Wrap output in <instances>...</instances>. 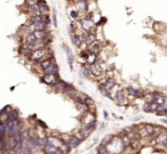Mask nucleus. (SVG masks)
<instances>
[{
    "label": "nucleus",
    "mask_w": 167,
    "mask_h": 154,
    "mask_svg": "<svg viewBox=\"0 0 167 154\" xmlns=\"http://www.w3.org/2000/svg\"><path fill=\"white\" fill-rule=\"evenodd\" d=\"M96 128V121L95 122H92V123H89V125H84V127L80 128L79 130V132L77 134V135H74L78 139H80V141H83L84 139H86L94 130Z\"/></svg>",
    "instance_id": "f257e3e1"
},
{
    "label": "nucleus",
    "mask_w": 167,
    "mask_h": 154,
    "mask_svg": "<svg viewBox=\"0 0 167 154\" xmlns=\"http://www.w3.org/2000/svg\"><path fill=\"white\" fill-rule=\"evenodd\" d=\"M29 58L32 62H41L42 60H47L48 57L46 56V49L44 48H39L36 50H32L29 55Z\"/></svg>",
    "instance_id": "f03ea898"
},
{
    "label": "nucleus",
    "mask_w": 167,
    "mask_h": 154,
    "mask_svg": "<svg viewBox=\"0 0 167 154\" xmlns=\"http://www.w3.org/2000/svg\"><path fill=\"white\" fill-rule=\"evenodd\" d=\"M114 102L118 105H126L127 104V96H126V91L124 89H119L116 92L114 96Z\"/></svg>",
    "instance_id": "7ed1b4c3"
},
{
    "label": "nucleus",
    "mask_w": 167,
    "mask_h": 154,
    "mask_svg": "<svg viewBox=\"0 0 167 154\" xmlns=\"http://www.w3.org/2000/svg\"><path fill=\"white\" fill-rule=\"evenodd\" d=\"M41 81L45 82L46 85H49V86H56L60 82V79L55 74H45L41 78Z\"/></svg>",
    "instance_id": "20e7f679"
},
{
    "label": "nucleus",
    "mask_w": 167,
    "mask_h": 154,
    "mask_svg": "<svg viewBox=\"0 0 167 154\" xmlns=\"http://www.w3.org/2000/svg\"><path fill=\"white\" fill-rule=\"evenodd\" d=\"M89 70H91V74L95 76V77H101L103 73H104V70L102 67V65L95 63V64L91 65L89 66Z\"/></svg>",
    "instance_id": "39448f33"
},
{
    "label": "nucleus",
    "mask_w": 167,
    "mask_h": 154,
    "mask_svg": "<svg viewBox=\"0 0 167 154\" xmlns=\"http://www.w3.org/2000/svg\"><path fill=\"white\" fill-rule=\"evenodd\" d=\"M47 143L55 146L56 148H60L62 146V144L64 143V141L61 137H57V136H48L47 137Z\"/></svg>",
    "instance_id": "423d86ee"
},
{
    "label": "nucleus",
    "mask_w": 167,
    "mask_h": 154,
    "mask_svg": "<svg viewBox=\"0 0 167 154\" xmlns=\"http://www.w3.org/2000/svg\"><path fill=\"white\" fill-rule=\"evenodd\" d=\"M62 139H63V138H62ZM63 141H65L68 145H70V147H77V146L81 143V141L78 139L76 136H70V135L65 138V139H63Z\"/></svg>",
    "instance_id": "0eeeda50"
},
{
    "label": "nucleus",
    "mask_w": 167,
    "mask_h": 154,
    "mask_svg": "<svg viewBox=\"0 0 167 154\" xmlns=\"http://www.w3.org/2000/svg\"><path fill=\"white\" fill-rule=\"evenodd\" d=\"M80 25H81L84 31H86V32H91L92 27L94 26L93 25V22H92L91 20H87V18H83V20H81Z\"/></svg>",
    "instance_id": "6e6552de"
},
{
    "label": "nucleus",
    "mask_w": 167,
    "mask_h": 154,
    "mask_svg": "<svg viewBox=\"0 0 167 154\" xmlns=\"http://www.w3.org/2000/svg\"><path fill=\"white\" fill-rule=\"evenodd\" d=\"M95 114L94 113H91V112H86L85 116L83 118V123L84 125H89L92 122H95Z\"/></svg>",
    "instance_id": "1a4fd4ad"
},
{
    "label": "nucleus",
    "mask_w": 167,
    "mask_h": 154,
    "mask_svg": "<svg viewBox=\"0 0 167 154\" xmlns=\"http://www.w3.org/2000/svg\"><path fill=\"white\" fill-rule=\"evenodd\" d=\"M101 49H102V45H101V42H98V41H94L92 45H89L88 51L98 55V52H100V51H101Z\"/></svg>",
    "instance_id": "9d476101"
},
{
    "label": "nucleus",
    "mask_w": 167,
    "mask_h": 154,
    "mask_svg": "<svg viewBox=\"0 0 167 154\" xmlns=\"http://www.w3.org/2000/svg\"><path fill=\"white\" fill-rule=\"evenodd\" d=\"M44 73L45 74H55V76H57L58 74V66H57L56 63H53L48 69L44 70Z\"/></svg>",
    "instance_id": "9b49d317"
},
{
    "label": "nucleus",
    "mask_w": 167,
    "mask_h": 154,
    "mask_svg": "<svg viewBox=\"0 0 167 154\" xmlns=\"http://www.w3.org/2000/svg\"><path fill=\"white\" fill-rule=\"evenodd\" d=\"M86 63H87V65H89V66L98 63V55L93 54V52H89L88 56H87V58H86Z\"/></svg>",
    "instance_id": "f8f14e48"
},
{
    "label": "nucleus",
    "mask_w": 167,
    "mask_h": 154,
    "mask_svg": "<svg viewBox=\"0 0 167 154\" xmlns=\"http://www.w3.org/2000/svg\"><path fill=\"white\" fill-rule=\"evenodd\" d=\"M70 39H71L72 43H73L76 47H80V46L83 45V41H81V39L79 38V36H77L74 32L70 34Z\"/></svg>",
    "instance_id": "ddd939ff"
},
{
    "label": "nucleus",
    "mask_w": 167,
    "mask_h": 154,
    "mask_svg": "<svg viewBox=\"0 0 167 154\" xmlns=\"http://www.w3.org/2000/svg\"><path fill=\"white\" fill-rule=\"evenodd\" d=\"M44 151H45V153L46 154H53V153H57L58 152V148H56L55 146H53V145H51V144H46L44 147Z\"/></svg>",
    "instance_id": "4468645a"
},
{
    "label": "nucleus",
    "mask_w": 167,
    "mask_h": 154,
    "mask_svg": "<svg viewBox=\"0 0 167 154\" xmlns=\"http://www.w3.org/2000/svg\"><path fill=\"white\" fill-rule=\"evenodd\" d=\"M53 63H55L53 58H47V60H42L41 62L39 63V65H40V67H41V70H42V71H44V70H46V69H48V67H49L51 65L53 64Z\"/></svg>",
    "instance_id": "2eb2a0df"
},
{
    "label": "nucleus",
    "mask_w": 167,
    "mask_h": 154,
    "mask_svg": "<svg viewBox=\"0 0 167 154\" xmlns=\"http://www.w3.org/2000/svg\"><path fill=\"white\" fill-rule=\"evenodd\" d=\"M64 50L67 52V56H68V63L70 65V69L73 70V57H72V52L70 50V48L68 46H64Z\"/></svg>",
    "instance_id": "dca6fc26"
},
{
    "label": "nucleus",
    "mask_w": 167,
    "mask_h": 154,
    "mask_svg": "<svg viewBox=\"0 0 167 154\" xmlns=\"http://www.w3.org/2000/svg\"><path fill=\"white\" fill-rule=\"evenodd\" d=\"M77 7L80 10H83V12H87V9H88V5H87L86 0H79V1H77Z\"/></svg>",
    "instance_id": "f3484780"
},
{
    "label": "nucleus",
    "mask_w": 167,
    "mask_h": 154,
    "mask_svg": "<svg viewBox=\"0 0 167 154\" xmlns=\"http://www.w3.org/2000/svg\"><path fill=\"white\" fill-rule=\"evenodd\" d=\"M32 33H33L34 38L37 39L38 41H41L42 39H44L45 37H46V36H47V33H46L45 31H33Z\"/></svg>",
    "instance_id": "a211bd4d"
},
{
    "label": "nucleus",
    "mask_w": 167,
    "mask_h": 154,
    "mask_svg": "<svg viewBox=\"0 0 167 154\" xmlns=\"http://www.w3.org/2000/svg\"><path fill=\"white\" fill-rule=\"evenodd\" d=\"M70 150H71V147H70V145H68L65 141L62 144V146L58 148V152L61 154H68L70 152Z\"/></svg>",
    "instance_id": "6ab92c4d"
},
{
    "label": "nucleus",
    "mask_w": 167,
    "mask_h": 154,
    "mask_svg": "<svg viewBox=\"0 0 167 154\" xmlns=\"http://www.w3.org/2000/svg\"><path fill=\"white\" fill-rule=\"evenodd\" d=\"M139 136H140V138H149V137H150L149 134H148V131H147L145 128H144V126H143V127H140Z\"/></svg>",
    "instance_id": "aec40b11"
},
{
    "label": "nucleus",
    "mask_w": 167,
    "mask_h": 154,
    "mask_svg": "<svg viewBox=\"0 0 167 154\" xmlns=\"http://www.w3.org/2000/svg\"><path fill=\"white\" fill-rule=\"evenodd\" d=\"M113 137L114 136H112V135H108V136H105L104 138H103V141H102V143H101V145H104V146H108L110 143H111V141L113 139Z\"/></svg>",
    "instance_id": "412c9836"
},
{
    "label": "nucleus",
    "mask_w": 167,
    "mask_h": 154,
    "mask_svg": "<svg viewBox=\"0 0 167 154\" xmlns=\"http://www.w3.org/2000/svg\"><path fill=\"white\" fill-rule=\"evenodd\" d=\"M81 72H83V76L86 78H88L91 76V70H89V65H84L81 67Z\"/></svg>",
    "instance_id": "4be33fe9"
},
{
    "label": "nucleus",
    "mask_w": 167,
    "mask_h": 154,
    "mask_svg": "<svg viewBox=\"0 0 167 154\" xmlns=\"http://www.w3.org/2000/svg\"><path fill=\"white\" fill-rule=\"evenodd\" d=\"M100 91H101V94L103 95V96H105V97H109V98H112L111 97V94H110V91L109 90H107L102 85L100 86Z\"/></svg>",
    "instance_id": "5701e85b"
},
{
    "label": "nucleus",
    "mask_w": 167,
    "mask_h": 154,
    "mask_svg": "<svg viewBox=\"0 0 167 154\" xmlns=\"http://www.w3.org/2000/svg\"><path fill=\"white\" fill-rule=\"evenodd\" d=\"M6 137V127L5 123H0V139Z\"/></svg>",
    "instance_id": "b1692460"
},
{
    "label": "nucleus",
    "mask_w": 167,
    "mask_h": 154,
    "mask_svg": "<svg viewBox=\"0 0 167 154\" xmlns=\"http://www.w3.org/2000/svg\"><path fill=\"white\" fill-rule=\"evenodd\" d=\"M85 104L87 105V106H93V105H95V102L91 98V97H88V96H86V98H85Z\"/></svg>",
    "instance_id": "393cba45"
},
{
    "label": "nucleus",
    "mask_w": 167,
    "mask_h": 154,
    "mask_svg": "<svg viewBox=\"0 0 167 154\" xmlns=\"http://www.w3.org/2000/svg\"><path fill=\"white\" fill-rule=\"evenodd\" d=\"M144 128H145V130L148 131L149 136H151V135L153 134V128H154V126H151V125H145V126H144Z\"/></svg>",
    "instance_id": "a878e982"
},
{
    "label": "nucleus",
    "mask_w": 167,
    "mask_h": 154,
    "mask_svg": "<svg viewBox=\"0 0 167 154\" xmlns=\"http://www.w3.org/2000/svg\"><path fill=\"white\" fill-rule=\"evenodd\" d=\"M70 16L73 18V20H78V16H79V14L77 10H71L70 12Z\"/></svg>",
    "instance_id": "bb28decb"
},
{
    "label": "nucleus",
    "mask_w": 167,
    "mask_h": 154,
    "mask_svg": "<svg viewBox=\"0 0 167 154\" xmlns=\"http://www.w3.org/2000/svg\"><path fill=\"white\" fill-rule=\"evenodd\" d=\"M53 23H54V26H57V22H56V13H55V10L53 12Z\"/></svg>",
    "instance_id": "cd10ccee"
},
{
    "label": "nucleus",
    "mask_w": 167,
    "mask_h": 154,
    "mask_svg": "<svg viewBox=\"0 0 167 154\" xmlns=\"http://www.w3.org/2000/svg\"><path fill=\"white\" fill-rule=\"evenodd\" d=\"M58 153H60V152H57V153H53V154H58Z\"/></svg>",
    "instance_id": "c85d7f7f"
}]
</instances>
